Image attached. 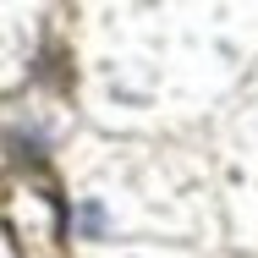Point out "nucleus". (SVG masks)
Here are the masks:
<instances>
[]
</instances>
